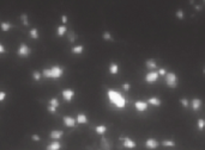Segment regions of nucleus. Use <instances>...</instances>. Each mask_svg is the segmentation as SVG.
Wrapping results in <instances>:
<instances>
[{"label": "nucleus", "mask_w": 205, "mask_h": 150, "mask_svg": "<svg viewBox=\"0 0 205 150\" xmlns=\"http://www.w3.org/2000/svg\"><path fill=\"white\" fill-rule=\"evenodd\" d=\"M64 67L59 66V64H54L50 68H44L42 70V76L47 77V79H60L64 75Z\"/></svg>", "instance_id": "2"}, {"label": "nucleus", "mask_w": 205, "mask_h": 150, "mask_svg": "<svg viewBox=\"0 0 205 150\" xmlns=\"http://www.w3.org/2000/svg\"><path fill=\"white\" fill-rule=\"evenodd\" d=\"M67 20H68V18H67V16H66V15H62V16H61V21H62V25H65V24L67 23Z\"/></svg>", "instance_id": "39"}, {"label": "nucleus", "mask_w": 205, "mask_h": 150, "mask_svg": "<svg viewBox=\"0 0 205 150\" xmlns=\"http://www.w3.org/2000/svg\"><path fill=\"white\" fill-rule=\"evenodd\" d=\"M67 32V28H66V25H59L58 26V29H57V35L59 36V37H62V36H65V34Z\"/></svg>", "instance_id": "24"}, {"label": "nucleus", "mask_w": 205, "mask_h": 150, "mask_svg": "<svg viewBox=\"0 0 205 150\" xmlns=\"http://www.w3.org/2000/svg\"><path fill=\"white\" fill-rule=\"evenodd\" d=\"M76 119H77V123H78V124H82V125L83 124H86L88 120H89V119H88V116H86L85 113H79Z\"/></svg>", "instance_id": "19"}, {"label": "nucleus", "mask_w": 205, "mask_h": 150, "mask_svg": "<svg viewBox=\"0 0 205 150\" xmlns=\"http://www.w3.org/2000/svg\"><path fill=\"white\" fill-rule=\"evenodd\" d=\"M108 70H109V73L112 75H116L119 73V70H120V67H119V64L116 62H112L109 64V67H108Z\"/></svg>", "instance_id": "17"}, {"label": "nucleus", "mask_w": 205, "mask_h": 150, "mask_svg": "<svg viewBox=\"0 0 205 150\" xmlns=\"http://www.w3.org/2000/svg\"><path fill=\"white\" fill-rule=\"evenodd\" d=\"M134 107H136V110L138 112H145L148 110V107H149V104L146 101H144V100H137L134 103Z\"/></svg>", "instance_id": "9"}, {"label": "nucleus", "mask_w": 205, "mask_h": 150, "mask_svg": "<svg viewBox=\"0 0 205 150\" xmlns=\"http://www.w3.org/2000/svg\"><path fill=\"white\" fill-rule=\"evenodd\" d=\"M158 77H160L158 72H155V70L149 72L148 74L145 75V82H148V83H154V82H156V81L158 80Z\"/></svg>", "instance_id": "8"}, {"label": "nucleus", "mask_w": 205, "mask_h": 150, "mask_svg": "<svg viewBox=\"0 0 205 150\" xmlns=\"http://www.w3.org/2000/svg\"><path fill=\"white\" fill-rule=\"evenodd\" d=\"M71 53L75 54V55H82L84 53V45L83 44H78V45H75L71 48Z\"/></svg>", "instance_id": "18"}, {"label": "nucleus", "mask_w": 205, "mask_h": 150, "mask_svg": "<svg viewBox=\"0 0 205 150\" xmlns=\"http://www.w3.org/2000/svg\"><path fill=\"white\" fill-rule=\"evenodd\" d=\"M161 144L165 148H174L176 145L175 141H173V139H163V141H161Z\"/></svg>", "instance_id": "21"}, {"label": "nucleus", "mask_w": 205, "mask_h": 150, "mask_svg": "<svg viewBox=\"0 0 205 150\" xmlns=\"http://www.w3.org/2000/svg\"><path fill=\"white\" fill-rule=\"evenodd\" d=\"M102 38L104 39V41H113V36H112V34L109 32V31H104L102 34Z\"/></svg>", "instance_id": "30"}, {"label": "nucleus", "mask_w": 205, "mask_h": 150, "mask_svg": "<svg viewBox=\"0 0 205 150\" xmlns=\"http://www.w3.org/2000/svg\"><path fill=\"white\" fill-rule=\"evenodd\" d=\"M197 126H198V129H199V130H204L205 120L203 119V118H199V119L197 120Z\"/></svg>", "instance_id": "31"}, {"label": "nucleus", "mask_w": 205, "mask_h": 150, "mask_svg": "<svg viewBox=\"0 0 205 150\" xmlns=\"http://www.w3.org/2000/svg\"><path fill=\"white\" fill-rule=\"evenodd\" d=\"M175 17L179 19V20H182V19H185V12L181 8H179V10L175 12Z\"/></svg>", "instance_id": "29"}, {"label": "nucleus", "mask_w": 205, "mask_h": 150, "mask_svg": "<svg viewBox=\"0 0 205 150\" xmlns=\"http://www.w3.org/2000/svg\"><path fill=\"white\" fill-rule=\"evenodd\" d=\"M31 139H33L34 142H40V141H41V137H40L39 135H33V136H31Z\"/></svg>", "instance_id": "37"}, {"label": "nucleus", "mask_w": 205, "mask_h": 150, "mask_svg": "<svg viewBox=\"0 0 205 150\" xmlns=\"http://www.w3.org/2000/svg\"><path fill=\"white\" fill-rule=\"evenodd\" d=\"M107 98H108V100H109L115 107H118V109H125V106H126V99H125V96H123L120 92L109 88V90L107 91Z\"/></svg>", "instance_id": "1"}, {"label": "nucleus", "mask_w": 205, "mask_h": 150, "mask_svg": "<svg viewBox=\"0 0 205 150\" xmlns=\"http://www.w3.org/2000/svg\"><path fill=\"white\" fill-rule=\"evenodd\" d=\"M130 88H131V85H130L128 82H125V83H123V90L125 91V92H128V91H130Z\"/></svg>", "instance_id": "33"}, {"label": "nucleus", "mask_w": 205, "mask_h": 150, "mask_svg": "<svg viewBox=\"0 0 205 150\" xmlns=\"http://www.w3.org/2000/svg\"><path fill=\"white\" fill-rule=\"evenodd\" d=\"M61 95H62V99H64L66 103H71V101L73 100L76 93H75V91H73L72 88H65V90H62Z\"/></svg>", "instance_id": "5"}, {"label": "nucleus", "mask_w": 205, "mask_h": 150, "mask_svg": "<svg viewBox=\"0 0 205 150\" xmlns=\"http://www.w3.org/2000/svg\"><path fill=\"white\" fill-rule=\"evenodd\" d=\"M0 54H6V48L4 47L2 43H0Z\"/></svg>", "instance_id": "38"}, {"label": "nucleus", "mask_w": 205, "mask_h": 150, "mask_svg": "<svg viewBox=\"0 0 205 150\" xmlns=\"http://www.w3.org/2000/svg\"><path fill=\"white\" fill-rule=\"evenodd\" d=\"M62 136H64V131L62 130H52L50 133H49V137L53 139V141H59V139H61Z\"/></svg>", "instance_id": "13"}, {"label": "nucleus", "mask_w": 205, "mask_h": 150, "mask_svg": "<svg viewBox=\"0 0 205 150\" xmlns=\"http://www.w3.org/2000/svg\"><path fill=\"white\" fill-rule=\"evenodd\" d=\"M164 82L169 88H176L179 85V77L174 72H168L164 76Z\"/></svg>", "instance_id": "3"}, {"label": "nucleus", "mask_w": 205, "mask_h": 150, "mask_svg": "<svg viewBox=\"0 0 205 150\" xmlns=\"http://www.w3.org/2000/svg\"><path fill=\"white\" fill-rule=\"evenodd\" d=\"M204 73H205V69H204Z\"/></svg>", "instance_id": "41"}, {"label": "nucleus", "mask_w": 205, "mask_h": 150, "mask_svg": "<svg viewBox=\"0 0 205 150\" xmlns=\"http://www.w3.org/2000/svg\"><path fill=\"white\" fill-rule=\"evenodd\" d=\"M30 54H31L30 47H29L26 43L22 42L21 44H19V47H18V49H17V55L19 57H22V58H24V57L30 56Z\"/></svg>", "instance_id": "4"}, {"label": "nucleus", "mask_w": 205, "mask_h": 150, "mask_svg": "<svg viewBox=\"0 0 205 150\" xmlns=\"http://www.w3.org/2000/svg\"><path fill=\"white\" fill-rule=\"evenodd\" d=\"M62 123H64V125L66 126V128H75L76 126V124H77V119L76 118H73L72 116H64L62 117Z\"/></svg>", "instance_id": "6"}, {"label": "nucleus", "mask_w": 205, "mask_h": 150, "mask_svg": "<svg viewBox=\"0 0 205 150\" xmlns=\"http://www.w3.org/2000/svg\"><path fill=\"white\" fill-rule=\"evenodd\" d=\"M48 105L49 106H52V107H55V109H58L59 106H60V101H59V99L58 98H50L49 99V101H48Z\"/></svg>", "instance_id": "22"}, {"label": "nucleus", "mask_w": 205, "mask_h": 150, "mask_svg": "<svg viewBox=\"0 0 205 150\" xmlns=\"http://www.w3.org/2000/svg\"><path fill=\"white\" fill-rule=\"evenodd\" d=\"M145 147L150 150H155L160 147V142H158L156 138L150 137V138H146V141H145Z\"/></svg>", "instance_id": "7"}, {"label": "nucleus", "mask_w": 205, "mask_h": 150, "mask_svg": "<svg viewBox=\"0 0 205 150\" xmlns=\"http://www.w3.org/2000/svg\"><path fill=\"white\" fill-rule=\"evenodd\" d=\"M62 148L61 143L60 141H52L47 147H46V150H60Z\"/></svg>", "instance_id": "15"}, {"label": "nucleus", "mask_w": 205, "mask_h": 150, "mask_svg": "<svg viewBox=\"0 0 205 150\" xmlns=\"http://www.w3.org/2000/svg\"><path fill=\"white\" fill-rule=\"evenodd\" d=\"M167 73H168V72H167L165 68H160V69H158V74H160V76H165Z\"/></svg>", "instance_id": "34"}, {"label": "nucleus", "mask_w": 205, "mask_h": 150, "mask_svg": "<svg viewBox=\"0 0 205 150\" xmlns=\"http://www.w3.org/2000/svg\"><path fill=\"white\" fill-rule=\"evenodd\" d=\"M6 96H7V93H6V92L0 91V101H4V100L6 99Z\"/></svg>", "instance_id": "36"}, {"label": "nucleus", "mask_w": 205, "mask_h": 150, "mask_svg": "<svg viewBox=\"0 0 205 150\" xmlns=\"http://www.w3.org/2000/svg\"><path fill=\"white\" fill-rule=\"evenodd\" d=\"M76 39H77L76 34H75L73 31H70V32H68V42H70V43H75Z\"/></svg>", "instance_id": "32"}, {"label": "nucleus", "mask_w": 205, "mask_h": 150, "mask_svg": "<svg viewBox=\"0 0 205 150\" xmlns=\"http://www.w3.org/2000/svg\"><path fill=\"white\" fill-rule=\"evenodd\" d=\"M107 131V126L106 125H97L96 128H95V132L97 133V135H100V136H103L104 133Z\"/></svg>", "instance_id": "25"}, {"label": "nucleus", "mask_w": 205, "mask_h": 150, "mask_svg": "<svg viewBox=\"0 0 205 150\" xmlns=\"http://www.w3.org/2000/svg\"><path fill=\"white\" fill-rule=\"evenodd\" d=\"M194 10L199 12V11H202V10H203V7H202L200 5H194Z\"/></svg>", "instance_id": "40"}, {"label": "nucleus", "mask_w": 205, "mask_h": 150, "mask_svg": "<svg viewBox=\"0 0 205 150\" xmlns=\"http://www.w3.org/2000/svg\"><path fill=\"white\" fill-rule=\"evenodd\" d=\"M0 29H1V31L7 32V31H10L12 29V24L9 23V21H1L0 23Z\"/></svg>", "instance_id": "20"}, {"label": "nucleus", "mask_w": 205, "mask_h": 150, "mask_svg": "<svg viewBox=\"0 0 205 150\" xmlns=\"http://www.w3.org/2000/svg\"><path fill=\"white\" fill-rule=\"evenodd\" d=\"M146 103H148L149 105H151V106H155V107H160V106L162 105L161 99L157 98V96H151V98H149V99L146 100Z\"/></svg>", "instance_id": "14"}, {"label": "nucleus", "mask_w": 205, "mask_h": 150, "mask_svg": "<svg viewBox=\"0 0 205 150\" xmlns=\"http://www.w3.org/2000/svg\"><path fill=\"white\" fill-rule=\"evenodd\" d=\"M21 20H22V24L24 26H29V18H28V15L26 13H22L21 15Z\"/></svg>", "instance_id": "26"}, {"label": "nucleus", "mask_w": 205, "mask_h": 150, "mask_svg": "<svg viewBox=\"0 0 205 150\" xmlns=\"http://www.w3.org/2000/svg\"><path fill=\"white\" fill-rule=\"evenodd\" d=\"M145 67H146V69L152 72V70H155L157 68V61L155 58H148L145 61Z\"/></svg>", "instance_id": "12"}, {"label": "nucleus", "mask_w": 205, "mask_h": 150, "mask_svg": "<svg viewBox=\"0 0 205 150\" xmlns=\"http://www.w3.org/2000/svg\"><path fill=\"white\" fill-rule=\"evenodd\" d=\"M29 35L33 39H39V37H40V32L37 30V28H31L29 31Z\"/></svg>", "instance_id": "23"}, {"label": "nucleus", "mask_w": 205, "mask_h": 150, "mask_svg": "<svg viewBox=\"0 0 205 150\" xmlns=\"http://www.w3.org/2000/svg\"><path fill=\"white\" fill-rule=\"evenodd\" d=\"M57 110H58V109H55V107H52V106H49V105L47 106V111H48L49 113H52V114H54V113L57 112Z\"/></svg>", "instance_id": "35"}, {"label": "nucleus", "mask_w": 205, "mask_h": 150, "mask_svg": "<svg viewBox=\"0 0 205 150\" xmlns=\"http://www.w3.org/2000/svg\"><path fill=\"white\" fill-rule=\"evenodd\" d=\"M202 105H203V100L199 98H193L191 100V106L193 111H199L202 109Z\"/></svg>", "instance_id": "11"}, {"label": "nucleus", "mask_w": 205, "mask_h": 150, "mask_svg": "<svg viewBox=\"0 0 205 150\" xmlns=\"http://www.w3.org/2000/svg\"><path fill=\"white\" fill-rule=\"evenodd\" d=\"M180 104H181V106L185 107V109H188V106L191 105V101L187 99V98H181L180 99Z\"/></svg>", "instance_id": "27"}, {"label": "nucleus", "mask_w": 205, "mask_h": 150, "mask_svg": "<svg viewBox=\"0 0 205 150\" xmlns=\"http://www.w3.org/2000/svg\"><path fill=\"white\" fill-rule=\"evenodd\" d=\"M101 148H102V150H112L113 144L107 137H102L101 138Z\"/></svg>", "instance_id": "16"}, {"label": "nucleus", "mask_w": 205, "mask_h": 150, "mask_svg": "<svg viewBox=\"0 0 205 150\" xmlns=\"http://www.w3.org/2000/svg\"><path fill=\"white\" fill-rule=\"evenodd\" d=\"M123 148H126V149H134V148L137 147L136 142H134L132 138H130V137H123Z\"/></svg>", "instance_id": "10"}, {"label": "nucleus", "mask_w": 205, "mask_h": 150, "mask_svg": "<svg viewBox=\"0 0 205 150\" xmlns=\"http://www.w3.org/2000/svg\"><path fill=\"white\" fill-rule=\"evenodd\" d=\"M33 79L35 80V81H40L42 77V72H39V70H34L33 72Z\"/></svg>", "instance_id": "28"}]
</instances>
